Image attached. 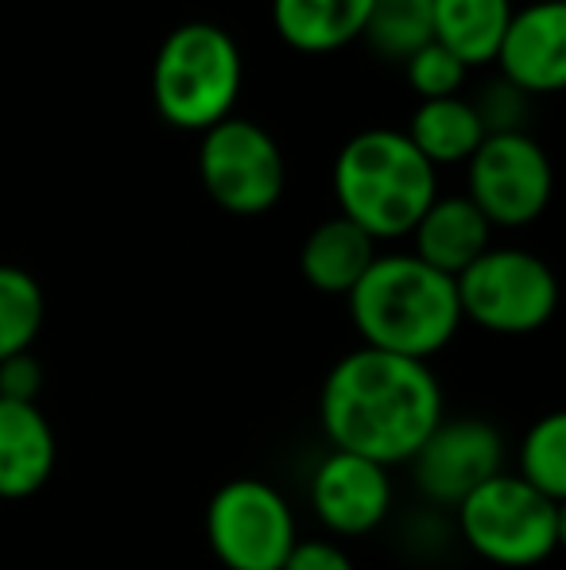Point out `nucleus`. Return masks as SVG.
<instances>
[{
	"label": "nucleus",
	"mask_w": 566,
	"mask_h": 570,
	"mask_svg": "<svg viewBox=\"0 0 566 570\" xmlns=\"http://www.w3.org/2000/svg\"><path fill=\"white\" fill-rule=\"evenodd\" d=\"M310 509L334 535H369L393 512V473L369 458L330 451L310 478Z\"/></svg>",
	"instance_id": "nucleus-12"
},
{
	"label": "nucleus",
	"mask_w": 566,
	"mask_h": 570,
	"mask_svg": "<svg viewBox=\"0 0 566 570\" xmlns=\"http://www.w3.org/2000/svg\"><path fill=\"white\" fill-rule=\"evenodd\" d=\"M43 392V365L28 353L0 361V400H16V404H39Z\"/></svg>",
	"instance_id": "nucleus-24"
},
{
	"label": "nucleus",
	"mask_w": 566,
	"mask_h": 570,
	"mask_svg": "<svg viewBox=\"0 0 566 570\" xmlns=\"http://www.w3.org/2000/svg\"><path fill=\"white\" fill-rule=\"evenodd\" d=\"M245 82L237 39L221 23L187 20L171 28L151 59V106L179 132L214 128L234 117Z\"/></svg>",
	"instance_id": "nucleus-4"
},
{
	"label": "nucleus",
	"mask_w": 566,
	"mask_h": 570,
	"mask_svg": "<svg viewBox=\"0 0 566 570\" xmlns=\"http://www.w3.org/2000/svg\"><path fill=\"white\" fill-rule=\"evenodd\" d=\"M373 261H377V240L365 229H357L354 222H346L341 214L318 222L299 248L302 279H307L315 292L341 295V299L354 292L357 279L369 272Z\"/></svg>",
	"instance_id": "nucleus-15"
},
{
	"label": "nucleus",
	"mask_w": 566,
	"mask_h": 570,
	"mask_svg": "<svg viewBox=\"0 0 566 570\" xmlns=\"http://www.w3.org/2000/svg\"><path fill=\"white\" fill-rule=\"evenodd\" d=\"M206 540L226 570H280L299 532L280 489L260 478H234L206 504Z\"/></svg>",
	"instance_id": "nucleus-8"
},
{
	"label": "nucleus",
	"mask_w": 566,
	"mask_h": 570,
	"mask_svg": "<svg viewBox=\"0 0 566 570\" xmlns=\"http://www.w3.org/2000/svg\"><path fill=\"white\" fill-rule=\"evenodd\" d=\"M47 318L43 287L31 272L0 264V361L28 353Z\"/></svg>",
	"instance_id": "nucleus-20"
},
{
	"label": "nucleus",
	"mask_w": 566,
	"mask_h": 570,
	"mask_svg": "<svg viewBox=\"0 0 566 570\" xmlns=\"http://www.w3.org/2000/svg\"><path fill=\"white\" fill-rule=\"evenodd\" d=\"M485 125V136L489 132H524V114H528V101L520 90H513L508 82H489L477 98H469Z\"/></svg>",
	"instance_id": "nucleus-23"
},
{
	"label": "nucleus",
	"mask_w": 566,
	"mask_h": 570,
	"mask_svg": "<svg viewBox=\"0 0 566 570\" xmlns=\"http://www.w3.org/2000/svg\"><path fill=\"white\" fill-rule=\"evenodd\" d=\"M318 420L334 451L393 465L408 462L443 420V389L427 361L349 350L318 392Z\"/></svg>",
	"instance_id": "nucleus-1"
},
{
	"label": "nucleus",
	"mask_w": 566,
	"mask_h": 570,
	"mask_svg": "<svg viewBox=\"0 0 566 570\" xmlns=\"http://www.w3.org/2000/svg\"><path fill=\"white\" fill-rule=\"evenodd\" d=\"M280 570H354V559L334 540H295Z\"/></svg>",
	"instance_id": "nucleus-25"
},
{
	"label": "nucleus",
	"mask_w": 566,
	"mask_h": 570,
	"mask_svg": "<svg viewBox=\"0 0 566 570\" xmlns=\"http://www.w3.org/2000/svg\"><path fill=\"white\" fill-rule=\"evenodd\" d=\"M500 82L524 98H547L566 86V0L520 4L493 55Z\"/></svg>",
	"instance_id": "nucleus-11"
},
{
	"label": "nucleus",
	"mask_w": 566,
	"mask_h": 570,
	"mask_svg": "<svg viewBox=\"0 0 566 570\" xmlns=\"http://www.w3.org/2000/svg\"><path fill=\"white\" fill-rule=\"evenodd\" d=\"M454 512L469 551L493 567H539L563 543V504L524 485L516 473H497Z\"/></svg>",
	"instance_id": "nucleus-5"
},
{
	"label": "nucleus",
	"mask_w": 566,
	"mask_h": 570,
	"mask_svg": "<svg viewBox=\"0 0 566 570\" xmlns=\"http://www.w3.org/2000/svg\"><path fill=\"white\" fill-rule=\"evenodd\" d=\"M427 501L458 509L474 489L505 473V439L485 420H438V428L408 458Z\"/></svg>",
	"instance_id": "nucleus-10"
},
{
	"label": "nucleus",
	"mask_w": 566,
	"mask_h": 570,
	"mask_svg": "<svg viewBox=\"0 0 566 570\" xmlns=\"http://www.w3.org/2000/svg\"><path fill=\"white\" fill-rule=\"evenodd\" d=\"M408 237L416 240L411 256L450 279H458L485 248H493V226L466 195H438Z\"/></svg>",
	"instance_id": "nucleus-14"
},
{
	"label": "nucleus",
	"mask_w": 566,
	"mask_h": 570,
	"mask_svg": "<svg viewBox=\"0 0 566 570\" xmlns=\"http://www.w3.org/2000/svg\"><path fill=\"white\" fill-rule=\"evenodd\" d=\"M555 171L532 132H489L466 164V198L493 229H524L552 206Z\"/></svg>",
	"instance_id": "nucleus-9"
},
{
	"label": "nucleus",
	"mask_w": 566,
	"mask_h": 570,
	"mask_svg": "<svg viewBox=\"0 0 566 570\" xmlns=\"http://www.w3.org/2000/svg\"><path fill=\"white\" fill-rule=\"evenodd\" d=\"M54 431L39 404L0 400V501L39 493L54 473Z\"/></svg>",
	"instance_id": "nucleus-13"
},
{
	"label": "nucleus",
	"mask_w": 566,
	"mask_h": 570,
	"mask_svg": "<svg viewBox=\"0 0 566 570\" xmlns=\"http://www.w3.org/2000/svg\"><path fill=\"white\" fill-rule=\"evenodd\" d=\"M516 0H430V31L469 70L489 67L500 47Z\"/></svg>",
	"instance_id": "nucleus-17"
},
{
	"label": "nucleus",
	"mask_w": 566,
	"mask_h": 570,
	"mask_svg": "<svg viewBox=\"0 0 566 570\" xmlns=\"http://www.w3.org/2000/svg\"><path fill=\"white\" fill-rule=\"evenodd\" d=\"M516 478L536 493L566 501V415L547 412L524 431L516 451Z\"/></svg>",
	"instance_id": "nucleus-21"
},
{
	"label": "nucleus",
	"mask_w": 566,
	"mask_h": 570,
	"mask_svg": "<svg viewBox=\"0 0 566 570\" xmlns=\"http://www.w3.org/2000/svg\"><path fill=\"white\" fill-rule=\"evenodd\" d=\"M198 179L214 206L237 218H260L276 210L287 190L284 148L265 125L249 117H226L202 132Z\"/></svg>",
	"instance_id": "nucleus-7"
},
{
	"label": "nucleus",
	"mask_w": 566,
	"mask_h": 570,
	"mask_svg": "<svg viewBox=\"0 0 566 570\" xmlns=\"http://www.w3.org/2000/svg\"><path fill=\"white\" fill-rule=\"evenodd\" d=\"M373 0H272V28L291 51L330 55L357 43Z\"/></svg>",
	"instance_id": "nucleus-16"
},
{
	"label": "nucleus",
	"mask_w": 566,
	"mask_h": 570,
	"mask_svg": "<svg viewBox=\"0 0 566 570\" xmlns=\"http://www.w3.org/2000/svg\"><path fill=\"white\" fill-rule=\"evenodd\" d=\"M346 303L361 345L411 361L443 353L461 326L454 279L411 253H377Z\"/></svg>",
	"instance_id": "nucleus-2"
},
{
	"label": "nucleus",
	"mask_w": 566,
	"mask_h": 570,
	"mask_svg": "<svg viewBox=\"0 0 566 570\" xmlns=\"http://www.w3.org/2000/svg\"><path fill=\"white\" fill-rule=\"evenodd\" d=\"M404 136L416 144L419 156L438 171V167L469 164V156L485 140V125L477 117L474 101L466 94H458V98L419 101Z\"/></svg>",
	"instance_id": "nucleus-18"
},
{
	"label": "nucleus",
	"mask_w": 566,
	"mask_h": 570,
	"mask_svg": "<svg viewBox=\"0 0 566 570\" xmlns=\"http://www.w3.org/2000/svg\"><path fill=\"white\" fill-rule=\"evenodd\" d=\"M361 39L373 55L385 62H404L435 39L430 31V0H373V12L365 20Z\"/></svg>",
	"instance_id": "nucleus-19"
},
{
	"label": "nucleus",
	"mask_w": 566,
	"mask_h": 570,
	"mask_svg": "<svg viewBox=\"0 0 566 570\" xmlns=\"http://www.w3.org/2000/svg\"><path fill=\"white\" fill-rule=\"evenodd\" d=\"M461 323H474L489 334H536L552 323L559 307V279L544 256L528 248H485L458 279Z\"/></svg>",
	"instance_id": "nucleus-6"
},
{
	"label": "nucleus",
	"mask_w": 566,
	"mask_h": 570,
	"mask_svg": "<svg viewBox=\"0 0 566 570\" xmlns=\"http://www.w3.org/2000/svg\"><path fill=\"white\" fill-rule=\"evenodd\" d=\"M404 78H408L411 94L419 101H438V98H458L466 90L469 67L461 59H454L446 47H438L430 39L427 47H419L408 62H404Z\"/></svg>",
	"instance_id": "nucleus-22"
},
{
	"label": "nucleus",
	"mask_w": 566,
	"mask_h": 570,
	"mask_svg": "<svg viewBox=\"0 0 566 570\" xmlns=\"http://www.w3.org/2000/svg\"><path fill=\"white\" fill-rule=\"evenodd\" d=\"M334 203L346 222L373 240H400L416 229L438 190V171L416 151L404 128H361L334 156Z\"/></svg>",
	"instance_id": "nucleus-3"
},
{
	"label": "nucleus",
	"mask_w": 566,
	"mask_h": 570,
	"mask_svg": "<svg viewBox=\"0 0 566 570\" xmlns=\"http://www.w3.org/2000/svg\"><path fill=\"white\" fill-rule=\"evenodd\" d=\"M524 4H552V0H524Z\"/></svg>",
	"instance_id": "nucleus-26"
}]
</instances>
